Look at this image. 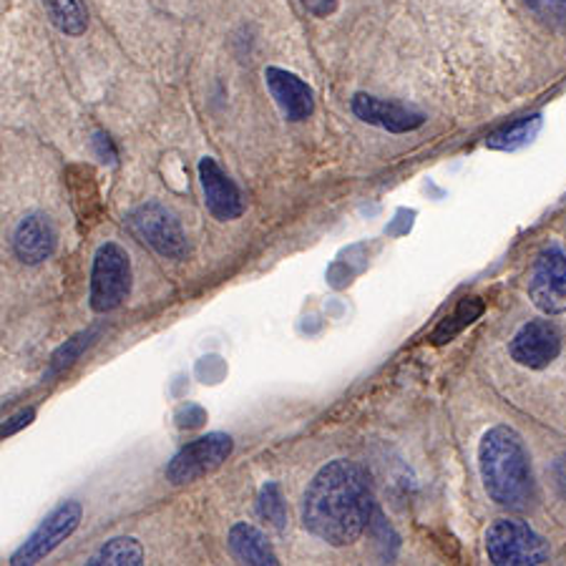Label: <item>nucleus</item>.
<instances>
[{"label": "nucleus", "instance_id": "6", "mask_svg": "<svg viewBox=\"0 0 566 566\" xmlns=\"http://www.w3.org/2000/svg\"><path fill=\"white\" fill-rule=\"evenodd\" d=\"M81 516H84V509H81L78 501H63V504L53 509L51 514L39 524V528L25 538V544L11 556V562L8 564L13 566L39 564L51 552H56L59 546L66 542L73 532H76L81 524Z\"/></svg>", "mask_w": 566, "mask_h": 566}, {"label": "nucleus", "instance_id": "23", "mask_svg": "<svg viewBox=\"0 0 566 566\" xmlns=\"http://www.w3.org/2000/svg\"><path fill=\"white\" fill-rule=\"evenodd\" d=\"M33 416H35L33 410H23L21 416H15V418H13L15 423H8V426H3V436H11V433H15L18 428H21V426H29V423L33 421Z\"/></svg>", "mask_w": 566, "mask_h": 566}, {"label": "nucleus", "instance_id": "5", "mask_svg": "<svg viewBox=\"0 0 566 566\" xmlns=\"http://www.w3.org/2000/svg\"><path fill=\"white\" fill-rule=\"evenodd\" d=\"M126 222H129L132 232L161 258L185 260L189 254V242L179 219L164 205L146 202L136 207Z\"/></svg>", "mask_w": 566, "mask_h": 566}, {"label": "nucleus", "instance_id": "15", "mask_svg": "<svg viewBox=\"0 0 566 566\" xmlns=\"http://www.w3.org/2000/svg\"><path fill=\"white\" fill-rule=\"evenodd\" d=\"M45 13L61 33L81 35L88 29V11L84 0H43Z\"/></svg>", "mask_w": 566, "mask_h": 566}, {"label": "nucleus", "instance_id": "1", "mask_svg": "<svg viewBox=\"0 0 566 566\" xmlns=\"http://www.w3.org/2000/svg\"><path fill=\"white\" fill-rule=\"evenodd\" d=\"M373 516V486L363 465L337 459L323 465L303 499V524L331 546L358 542Z\"/></svg>", "mask_w": 566, "mask_h": 566}, {"label": "nucleus", "instance_id": "18", "mask_svg": "<svg viewBox=\"0 0 566 566\" xmlns=\"http://www.w3.org/2000/svg\"><path fill=\"white\" fill-rule=\"evenodd\" d=\"M542 129V114H534V116H526L522 122L506 126V129H501L496 134L489 136L486 146L494 151H514V149H522L528 142L534 139V136Z\"/></svg>", "mask_w": 566, "mask_h": 566}, {"label": "nucleus", "instance_id": "20", "mask_svg": "<svg viewBox=\"0 0 566 566\" xmlns=\"http://www.w3.org/2000/svg\"><path fill=\"white\" fill-rule=\"evenodd\" d=\"M532 11L542 18V21H562L566 15V0H524Z\"/></svg>", "mask_w": 566, "mask_h": 566}, {"label": "nucleus", "instance_id": "11", "mask_svg": "<svg viewBox=\"0 0 566 566\" xmlns=\"http://www.w3.org/2000/svg\"><path fill=\"white\" fill-rule=\"evenodd\" d=\"M199 179H202L205 205L219 222H232L244 214L242 191L212 157L199 161Z\"/></svg>", "mask_w": 566, "mask_h": 566}, {"label": "nucleus", "instance_id": "9", "mask_svg": "<svg viewBox=\"0 0 566 566\" xmlns=\"http://www.w3.org/2000/svg\"><path fill=\"white\" fill-rule=\"evenodd\" d=\"M511 358L532 370L549 368L562 353V335L546 319H532L514 335L509 345Z\"/></svg>", "mask_w": 566, "mask_h": 566}, {"label": "nucleus", "instance_id": "13", "mask_svg": "<svg viewBox=\"0 0 566 566\" xmlns=\"http://www.w3.org/2000/svg\"><path fill=\"white\" fill-rule=\"evenodd\" d=\"M56 250V230L45 214H25L13 232V252L23 264H41Z\"/></svg>", "mask_w": 566, "mask_h": 566}, {"label": "nucleus", "instance_id": "7", "mask_svg": "<svg viewBox=\"0 0 566 566\" xmlns=\"http://www.w3.org/2000/svg\"><path fill=\"white\" fill-rule=\"evenodd\" d=\"M232 438L227 433H207L187 443L167 465V481L181 486L217 471L232 455Z\"/></svg>", "mask_w": 566, "mask_h": 566}, {"label": "nucleus", "instance_id": "16", "mask_svg": "<svg viewBox=\"0 0 566 566\" xmlns=\"http://www.w3.org/2000/svg\"><path fill=\"white\" fill-rule=\"evenodd\" d=\"M483 310H486V305H483L481 297H465V300H461L459 307H455V313L451 317H446L443 323L436 327V333L431 335V343L433 345L451 343L453 337L463 331V327H469L471 323H476V319L483 315Z\"/></svg>", "mask_w": 566, "mask_h": 566}, {"label": "nucleus", "instance_id": "4", "mask_svg": "<svg viewBox=\"0 0 566 566\" xmlns=\"http://www.w3.org/2000/svg\"><path fill=\"white\" fill-rule=\"evenodd\" d=\"M486 554L496 566H536L549 562V544L528 524L501 518L489 528Z\"/></svg>", "mask_w": 566, "mask_h": 566}, {"label": "nucleus", "instance_id": "12", "mask_svg": "<svg viewBox=\"0 0 566 566\" xmlns=\"http://www.w3.org/2000/svg\"><path fill=\"white\" fill-rule=\"evenodd\" d=\"M264 84L287 122H305L315 112V94L303 78L292 71L270 66L264 69Z\"/></svg>", "mask_w": 566, "mask_h": 566}, {"label": "nucleus", "instance_id": "3", "mask_svg": "<svg viewBox=\"0 0 566 566\" xmlns=\"http://www.w3.org/2000/svg\"><path fill=\"white\" fill-rule=\"evenodd\" d=\"M132 292V260L122 244L106 242L94 254L91 268V310L112 313Z\"/></svg>", "mask_w": 566, "mask_h": 566}, {"label": "nucleus", "instance_id": "8", "mask_svg": "<svg viewBox=\"0 0 566 566\" xmlns=\"http://www.w3.org/2000/svg\"><path fill=\"white\" fill-rule=\"evenodd\" d=\"M528 297L546 315L566 313V252L552 248L538 254L528 275Z\"/></svg>", "mask_w": 566, "mask_h": 566}, {"label": "nucleus", "instance_id": "14", "mask_svg": "<svg viewBox=\"0 0 566 566\" xmlns=\"http://www.w3.org/2000/svg\"><path fill=\"white\" fill-rule=\"evenodd\" d=\"M230 549L234 554V559L240 564H250V566H277V554L272 552V546L268 542L260 528H254L250 524H234L230 528Z\"/></svg>", "mask_w": 566, "mask_h": 566}, {"label": "nucleus", "instance_id": "22", "mask_svg": "<svg viewBox=\"0 0 566 566\" xmlns=\"http://www.w3.org/2000/svg\"><path fill=\"white\" fill-rule=\"evenodd\" d=\"M300 3L305 6L307 13H313L317 18H327L337 8V0H300Z\"/></svg>", "mask_w": 566, "mask_h": 566}, {"label": "nucleus", "instance_id": "17", "mask_svg": "<svg viewBox=\"0 0 566 566\" xmlns=\"http://www.w3.org/2000/svg\"><path fill=\"white\" fill-rule=\"evenodd\" d=\"M91 566H139L144 564V549L142 544L132 536H118L104 544L94 556H91Z\"/></svg>", "mask_w": 566, "mask_h": 566}, {"label": "nucleus", "instance_id": "2", "mask_svg": "<svg viewBox=\"0 0 566 566\" xmlns=\"http://www.w3.org/2000/svg\"><path fill=\"white\" fill-rule=\"evenodd\" d=\"M479 469L486 494L509 511H526L536 499L532 455L514 428L496 426L481 438Z\"/></svg>", "mask_w": 566, "mask_h": 566}, {"label": "nucleus", "instance_id": "21", "mask_svg": "<svg viewBox=\"0 0 566 566\" xmlns=\"http://www.w3.org/2000/svg\"><path fill=\"white\" fill-rule=\"evenodd\" d=\"M207 421V413L199 406H187L177 413V426L179 428H199Z\"/></svg>", "mask_w": 566, "mask_h": 566}, {"label": "nucleus", "instance_id": "10", "mask_svg": "<svg viewBox=\"0 0 566 566\" xmlns=\"http://www.w3.org/2000/svg\"><path fill=\"white\" fill-rule=\"evenodd\" d=\"M350 108L360 122L378 126V129H386L390 134H408L421 129L426 124V116L418 108L398 102H386V98L370 94H355Z\"/></svg>", "mask_w": 566, "mask_h": 566}, {"label": "nucleus", "instance_id": "19", "mask_svg": "<svg viewBox=\"0 0 566 566\" xmlns=\"http://www.w3.org/2000/svg\"><path fill=\"white\" fill-rule=\"evenodd\" d=\"M258 514L262 522H268L275 528H285L287 524V506L285 499H282V491L277 483H264L260 491V501H258Z\"/></svg>", "mask_w": 566, "mask_h": 566}]
</instances>
